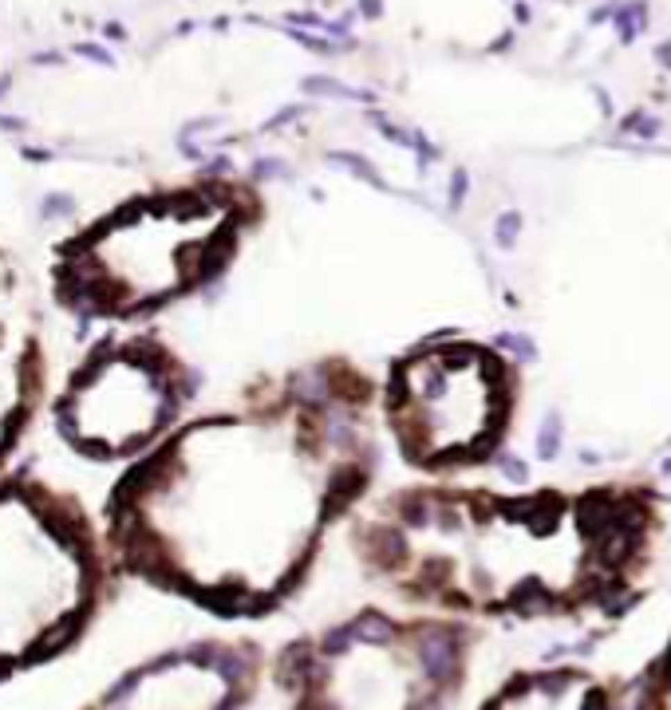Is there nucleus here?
Wrapping results in <instances>:
<instances>
[{
  "label": "nucleus",
  "mask_w": 671,
  "mask_h": 710,
  "mask_svg": "<svg viewBox=\"0 0 671 710\" xmlns=\"http://www.w3.org/2000/svg\"><path fill=\"white\" fill-rule=\"evenodd\" d=\"M253 671L261 651L249 643H202L122 679L91 710H233L253 691Z\"/></svg>",
  "instance_id": "nucleus-7"
},
{
  "label": "nucleus",
  "mask_w": 671,
  "mask_h": 710,
  "mask_svg": "<svg viewBox=\"0 0 671 710\" xmlns=\"http://www.w3.org/2000/svg\"><path fill=\"white\" fill-rule=\"evenodd\" d=\"M253 201L225 182L115 209L56 261V300L79 320L143 324L229 269Z\"/></svg>",
  "instance_id": "nucleus-2"
},
{
  "label": "nucleus",
  "mask_w": 671,
  "mask_h": 710,
  "mask_svg": "<svg viewBox=\"0 0 671 710\" xmlns=\"http://www.w3.org/2000/svg\"><path fill=\"white\" fill-rule=\"evenodd\" d=\"M99 521L75 493L32 474L0 478V683L75 647L107 600Z\"/></svg>",
  "instance_id": "nucleus-3"
},
{
  "label": "nucleus",
  "mask_w": 671,
  "mask_h": 710,
  "mask_svg": "<svg viewBox=\"0 0 671 710\" xmlns=\"http://www.w3.org/2000/svg\"><path fill=\"white\" fill-rule=\"evenodd\" d=\"M48 387L40 324L28 312L24 284L13 261H0V478L36 422Z\"/></svg>",
  "instance_id": "nucleus-8"
},
{
  "label": "nucleus",
  "mask_w": 671,
  "mask_h": 710,
  "mask_svg": "<svg viewBox=\"0 0 671 710\" xmlns=\"http://www.w3.org/2000/svg\"><path fill=\"white\" fill-rule=\"evenodd\" d=\"M513 403L510 371L478 343H430L391 359L375 383L379 430L423 474L462 470L501 442Z\"/></svg>",
  "instance_id": "nucleus-5"
},
{
  "label": "nucleus",
  "mask_w": 671,
  "mask_h": 710,
  "mask_svg": "<svg viewBox=\"0 0 671 710\" xmlns=\"http://www.w3.org/2000/svg\"><path fill=\"white\" fill-rule=\"evenodd\" d=\"M194 368L154 331L99 340L67 371L51 427L75 458L127 465L170 434L194 403Z\"/></svg>",
  "instance_id": "nucleus-6"
},
{
  "label": "nucleus",
  "mask_w": 671,
  "mask_h": 710,
  "mask_svg": "<svg viewBox=\"0 0 671 710\" xmlns=\"http://www.w3.org/2000/svg\"><path fill=\"white\" fill-rule=\"evenodd\" d=\"M458 671L454 627L379 608L296 639L273 663L289 710H439Z\"/></svg>",
  "instance_id": "nucleus-4"
},
{
  "label": "nucleus",
  "mask_w": 671,
  "mask_h": 710,
  "mask_svg": "<svg viewBox=\"0 0 671 710\" xmlns=\"http://www.w3.org/2000/svg\"><path fill=\"white\" fill-rule=\"evenodd\" d=\"M379 458L375 379L348 359L308 363L186 415L122 465L99 540L122 580L218 620H265L371 497Z\"/></svg>",
  "instance_id": "nucleus-1"
}]
</instances>
